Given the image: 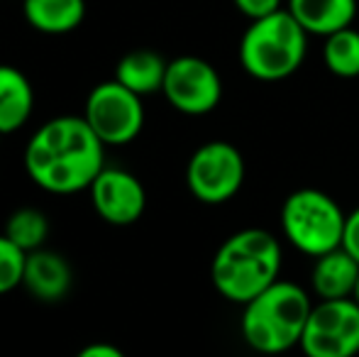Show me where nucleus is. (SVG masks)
Segmentation results:
<instances>
[{"label":"nucleus","mask_w":359,"mask_h":357,"mask_svg":"<svg viewBox=\"0 0 359 357\" xmlns=\"http://www.w3.org/2000/svg\"><path fill=\"white\" fill-rule=\"evenodd\" d=\"M166 67H169V62L161 54L151 52V49H135L118 62L115 81H120L125 88L144 98V95L159 93L164 88Z\"/></svg>","instance_id":"nucleus-15"},{"label":"nucleus","mask_w":359,"mask_h":357,"mask_svg":"<svg viewBox=\"0 0 359 357\" xmlns=\"http://www.w3.org/2000/svg\"><path fill=\"white\" fill-rule=\"evenodd\" d=\"M359 276V262L345 248H337L316 257L311 269V289L318 301L352 299Z\"/></svg>","instance_id":"nucleus-13"},{"label":"nucleus","mask_w":359,"mask_h":357,"mask_svg":"<svg viewBox=\"0 0 359 357\" xmlns=\"http://www.w3.org/2000/svg\"><path fill=\"white\" fill-rule=\"evenodd\" d=\"M342 248L352 255V257L359 262V208L352 210L347 215V223H345V238H342Z\"/></svg>","instance_id":"nucleus-21"},{"label":"nucleus","mask_w":359,"mask_h":357,"mask_svg":"<svg viewBox=\"0 0 359 357\" xmlns=\"http://www.w3.org/2000/svg\"><path fill=\"white\" fill-rule=\"evenodd\" d=\"M286 10L308 34L330 37L352 27L359 5L357 0H286Z\"/></svg>","instance_id":"nucleus-12"},{"label":"nucleus","mask_w":359,"mask_h":357,"mask_svg":"<svg viewBox=\"0 0 359 357\" xmlns=\"http://www.w3.org/2000/svg\"><path fill=\"white\" fill-rule=\"evenodd\" d=\"M161 93L179 113L208 115L222 100V79L210 62L186 54L169 62Z\"/></svg>","instance_id":"nucleus-9"},{"label":"nucleus","mask_w":359,"mask_h":357,"mask_svg":"<svg viewBox=\"0 0 359 357\" xmlns=\"http://www.w3.org/2000/svg\"><path fill=\"white\" fill-rule=\"evenodd\" d=\"M34 110V88L20 69L0 64V133L10 135L29 120Z\"/></svg>","instance_id":"nucleus-14"},{"label":"nucleus","mask_w":359,"mask_h":357,"mask_svg":"<svg viewBox=\"0 0 359 357\" xmlns=\"http://www.w3.org/2000/svg\"><path fill=\"white\" fill-rule=\"evenodd\" d=\"M186 184L194 198L208 206L227 203L245 184V157L232 142L213 140L191 154Z\"/></svg>","instance_id":"nucleus-7"},{"label":"nucleus","mask_w":359,"mask_h":357,"mask_svg":"<svg viewBox=\"0 0 359 357\" xmlns=\"http://www.w3.org/2000/svg\"><path fill=\"white\" fill-rule=\"evenodd\" d=\"M29 27L42 34L74 32L86 18V0H22Z\"/></svg>","instance_id":"nucleus-16"},{"label":"nucleus","mask_w":359,"mask_h":357,"mask_svg":"<svg viewBox=\"0 0 359 357\" xmlns=\"http://www.w3.org/2000/svg\"><path fill=\"white\" fill-rule=\"evenodd\" d=\"M311 311V294L296 281L279 279L242 306V338L259 355L288 353L301 345Z\"/></svg>","instance_id":"nucleus-3"},{"label":"nucleus","mask_w":359,"mask_h":357,"mask_svg":"<svg viewBox=\"0 0 359 357\" xmlns=\"http://www.w3.org/2000/svg\"><path fill=\"white\" fill-rule=\"evenodd\" d=\"M298 348L306 357H357L359 306L355 299L318 301Z\"/></svg>","instance_id":"nucleus-8"},{"label":"nucleus","mask_w":359,"mask_h":357,"mask_svg":"<svg viewBox=\"0 0 359 357\" xmlns=\"http://www.w3.org/2000/svg\"><path fill=\"white\" fill-rule=\"evenodd\" d=\"M235 8L240 10L245 18L252 20H259V18H266V15H274L284 8V0H232Z\"/></svg>","instance_id":"nucleus-20"},{"label":"nucleus","mask_w":359,"mask_h":357,"mask_svg":"<svg viewBox=\"0 0 359 357\" xmlns=\"http://www.w3.org/2000/svg\"><path fill=\"white\" fill-rule=\"evenodd\" d=\"M323 62L327 72L337 79L359 76V29L345 27L325 37L323 44Z\"/></svg>","instance_id":"nucleus-17"},{"label":"nucleus","mask_w":359,"mask_h":357,"mask_svg":"<svg viewBox=\"0 0 359 357\" xmlns=\"http://www.w3.org/2000/svg\"><path fill=\"white\" fill-rule=\"evenodd\" d=\"M25 172L42 191L57 196L90 189L105 167V144L83 115H59L39 125L25 147Z\"/></svg>","instance_id":"nucleus-1"},{"label":"nucleus","mask_w":359,"mask_h":357,"mask_svg":"<svg viewBox=\"0 0 359 357\" xmlns=\"http://www.w3.org/2000/svg\"><path fill=\"white\" fill-rule=\"evenodd\" d=\"M25 262L27 252H22L5 233L0 235V296L22 286Z\"/></svg>","instance_id":"nucleus-19"},{"label":"nucleus","mask_w":359,"mask_h":357,"mask_svg":"<svg viewBox=\"0 0 359 357\" xmlns=\"http://www.w3.org/2000/svg\"><path fill=\"white\" fill-rule=\"evenodd\" d=\"M0 140H3V133H0Z\"/></svg>","instance_id":"nucleus-24"},{"label":"nucleus","mask_w":359,"mask_h":357,"mask_svg":"<svg viewBox=\"0 0 359 357\" xmlns=\"http://www.w3.org/2000/svg\"><path fill=\"white\" fill-rule=\"evenodd\" d=\"M90 201L93 208L105 223L133 225L142 218L147 208V191L135 174L118 167H103V172L90 184Z\"/></svg>","instance_id":"nucleus-10"},{"label":"nucleus","mask_w":359,"mask_h":357,"mask_svg":"<svg viewBox=\"0 0 359 357\" xmlns=\"http://www.w3.org/2000/svg\"><path fill=\"white\" fill-rule=\"evenodd\" d=\"M281 233L298 252L320 257L342 248L347 213L332 196L318 189H298L281 206Z\"/></svg>","instance_id":"nucleus-5"},{"label":"nucleus","mask_w":359,"mask_h":357,"mask_svg":"<svg viewBox=\"0 0 359 357\" xmlns=\"http://www.w3.org/2000/svg\"><path fill=\"white\" fill-rule=\"evenodd\" d=\"M83 118L105 147L130 144L144 128L142 95L133 93L115 79L103 81L90 88L83 105Z\"/></svg>","instance_id":"nucleus-6"},{"label":"nucleus","mask_w":359,"mask_h":357,"mask_svg":"<svg viewBox=\"0 0 359 357\" xmlns=\"http://www.w3.org/2000/svg\"><path fill=\"white\" fill-rule=\"evenodd\" d=\"M311 34L286 8L252 20L240 39V64L252 79L264 83L284 81L303 67Z\"/></svg>","instance_id":"nucleus-4"},{"label":"nucleus","mask_w":359,"mask_h":357,"mask_svg":"<svg viewBox=\"0 0 359 357\" xmlns=\"http://www.w3.org/2000/svg\"><path fill=\"white\" fill-rule=\"evenodd\" d=\"M352 299L357 301V306H359V276H357V284H355V291H352Z\"/></svg>","instance_id":"nucleus-23"},{"label":"nucleus","mask_w":359,"mask_h":357,"mask_svg":"<svg viewBox=\"0 0 359 357\" xmlns=\"http://www.w3.org/2000/svg\"><path fill=\"white\" fill-rule=\"evenodd\" d=\"M281 264L284 250L276 235L264 228H245L217 248L210 281L222 299L245 306L281 279Z\"/></svg>","instance_id":"nucleus-2"},{"label":"nucleus","mask_w":359,"mask_h":357,"mask_svg":"<svg viewBox=\"0 0 359 357\" xmlns=\"http://www.w3.org/2000/svg\"><path fill=\"white\" fill-rule=\"evenodd\" d=\"M72 284H74V271L72 264L67 262V257L44 248L27 255L22 286L34 299L44 301V304L62 301L72 291Z\"/></svg>","instance_id":"nucleus-11"},{"label":"nucleus","mask_w":359,"mask_h":357,"mask_svg":"<svg viewBox=\"0 0 359 357\" xmlns=\"http://www.w3.org/2000/svg\"><path fill=\"white\" fill-rule=\"evenodd\" d=\"M5 235L18 245L22 252L42 250L49 238V220L37 208H20L5 223Z\"/></svg>","instance_id":"nucleus-18"},{"label":"nucleus","mask_w":359,"mask_h":357,"mask_svg":"<svg viewBox=\"0 0 359 357\" xmlns=\"http://www.w3.org/2000/svg\"><path fill=\"white\" fill-rule=\"evenodd\" d=\"M76 357H125V353L113 343H90L81 348Z\"/></svg>","instance_id":"nucleus-22"}]
</instances>
